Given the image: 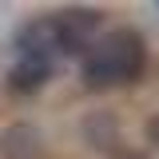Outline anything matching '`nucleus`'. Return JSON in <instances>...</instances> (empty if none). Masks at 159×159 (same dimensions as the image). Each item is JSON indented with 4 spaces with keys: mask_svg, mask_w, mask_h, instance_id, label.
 Here are the masks:
<instances>
[{
    "mask_svg": "<svg viewBox=\"0 0 159 159\" xmlns=\"http://www.w3.org/2000/svg\"><path fill=\"white\" fill-rule=\"evenodd\" d=\"M147 68V44L135 28H111L96 36L84 52V84L88 88H119L143 76Z\"/></svg>",
    "mask_w": 159,
    "mask_h": 159,
    "instance_id": "1",
    "label": "nucleus"
},
{
    "mask_svg": "<svg viewBox=\"0 0 159 159\" xmlns=\"http://www.w3.org/2000/svg\"><path fill=\"white\" fill-rule=\"evenodd\" d=\"M52 32H56V52L80 56V52H88L96 44L99 12L96 8H64V12H52Z\"/></svg>",
    "mask_w": 159,
    "mask_h": 159,
    "instance_id": "2",
    "label": "nucleus"
},
{
    "mask_svg": "<svg viewBox=\"0 0 159 159\" xmlns=\"http://www.w3.org/2000/svg\"><path fill=\"white\" fill-rule=\"evenodd\" d=\"M0 155L4 159H44V139L32 123H12L0 131Z\"/></svg>",
    "mask_w": 159,
    "mask_h": 159,
    "instance_id": "3",
    "label": "nucleus"
},
{
    "mask_svg": "<svg viewBox=\"0 0 159 159\" xmlns=\"http://www.w3.org/2000/svg\"><path fill=\"white\" fill-rule=\"evenodd\" d=\"M16 48H20V56L52 60V56H56V32H52V16L28 20V24L16 32Z\"/></svg>",
    "mask_w": 159,
    "mask_h": 159,
    "instance_id": "4",
    "label": "nucleus"
},
{
    "mask_svg": "<svg viewBox=\"0 0 159 159\" xmlns=\"http://www.w3.org/2000/svg\"><path fill=\"white\" fill-rule=\"evenodd\" d=\"M52 76V60H40V56H20L8 72V88L16 96H28V92H40Z\"/></svg>",
    "mask_w": 159,
    "mask_h": 159,
    "instance_id": "5",
    "label": "nucleus"
},
{
    "mask_svg": "<svg viewBox=\"0 0 159 159\" xmlns=\"http://www.w3.org/2000/svg\"><path fill=\"white\" fill-rule=\"evenodd\" d=\"M84 135L92 147H111L116 143V119L107 116V111H96V116L84 123Z\"/></svg>",
    "mask_w": 159,
    "mask_h": 159,
    "instance_id": "6",
    "label": "nucleus"
},
{
    "mask_svg": "<svg viewBox=\"0 0 159 159\" xmlns=\"http://www.w3.org/2000/svg\"><path fill=\"white\" fill-rule=\"evenodd\" d=\"M147 143H151V147H159V116L147 119Z\"/></svg>",
    "mask_w": 159,
    "mask_h": 159,
    "instance_id": "7",
    "label": "nucleus"
},
{
    "mask_svg": "<svg viewBox=\"0 0 159 159\" xmlns=\"http://www.w3.org/2000/svg\"><path fill=\"white\" fill-rule=\"evenodd\" d=\"M123 159H151V155H139V151H131V155H123Z\"/></svg>",
    "mask_w": 159,
    "mask_h": 159,
    "instance_id": "8",
    "label": "nucleus"
},
{
    "mask_svg": "<svg viewBox=\"0 0 159 159\" xmlns=\"http://www.w3.org/2000/svg\"><path fill=\"white\" fill-rule=\"evenodd\" d=\"M155 8H159V4H155Z\"/></svg>",
    "mask_w": 159,
    "mask_h": 159,
    "instance_id": "9",
    "label": "nucleus"
}]
</instances>
